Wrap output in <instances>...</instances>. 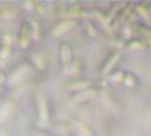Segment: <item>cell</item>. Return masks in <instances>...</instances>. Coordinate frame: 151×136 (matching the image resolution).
Masks as SVG:
<instances>
[{
    "label": "cell",
    "mask_w": 151,
    "mask_h": 136,
    "mask_svg": "<svg viewBox=\"0 0 151 136\" xmlns=\"http://www.w3.org/2000/svg\"><path fill=\"white\" fill-rule=\"evenodd\" d=\"M32 36H33V32H32V26L28 22L23 20L19 26V32H18V45L20 49L25 50L27 48H29L32 42Z\"/></svg>",
    "instance_id": "1"
},
{
    "label": "cell",
    "mask_w": 151,
    "mask_h": 136,
    "mask_svg": "<svg viewBox=\"0 0 151 136\" xmlns=\"http://www.w3.org/2000/svg\"><path fill=\"white\" fill-rule=\"evenodd\" d=\"M32 63L35 66V68L40 71H44L47 68V58L42 52H35L32 55Z\"/></svg>",
    "instance_id": "2"
},
{
    "label": "cell",
    "mask_w": 151,
    "mask_h": 136,
    "mask_svg": "<svg viewBox=\"0 0 151 136\" xmlns=\"http://www.w3.org/2000/svg\"><path fill=\"white\" fill-rule=\"evenodd\" d=\"M36 105H37V112L38 117L41 119V121L46 123L49 119V110H47V104H46V100L44 99L43 95H38L36 99Z\"/></svg>",
    "instance_id": "3"
},
{
    "label": "cell",
    "mask_w": 151,
    "mask_h": 136,
    "mask_svg": "<svg viewBox=\"0 0 151 136\" xmlns=\"http://www.w3.org/2000/svg\"><path fill=\"white\" fill-rule=\"evenodd\" d=\"M71 56H72V51H71L70 44L62 43L60 45V57H61V63H62L63 67H67L70 64Z\"/></svg>",
    "instance_id": "4"
},
{
    "label": "cell",
    "mask_w": 151,
    "mask_h": 136,
    "mask_svg": "<svg viewBox=\"0 0 151 136\" xmlns=\"http://www.w3.org/2000/svg\"><path fill=\"white\" fill-rule=\"evenodd\" d=\"M72 26H73V22H72V20L61 22V23H59V24L53 28L52 34H53L54 36H59V35H61V34L64 33L65 31H68L69 28H71Z\"/></svg>",
    "instance_id": "5"
},
{
    "label": "cell",
    "mask_w": 151,
    "mask_h": 136,
    "mask_svg": "<svg viewBox=\"0 0 151 136\" xmlns=\"http://www.w3.org/2000/svg\"><path fill=\"white\" fill-rule=\"evenodd\" d=\"M12 53V45H10V39L5 40V42L2 43L0 48V58L7 59Z\"/></svg>",
    "instance_id": "6"
},
{
    "label": "cell",
    "mask_w": 151,
    "mask_h": 136,
    "mask_svg": "<svg viewBox=\"0 0 151 136\" xmlns=\"http://www.w3.org/2000/svg\"><path fill=\"white\" fill-rule=\"evenodd\" d=\"M6 81H7V75H6V73L4 71V69H2V67L0 66V84L5 83Z\"/></svg>",
    "instance_id": "7"
},
{
    "label": "cell",
    "mask_w": 151,
    "mask_h": 136,
    "mask_svg": "<svg viewBox=\"0 0 151 136\" xmlns=\"http://www.w3.org/2000/svg\"><path fill=\"white\" fill-rule=\"evenodd\" d=\"M0 136H9V135H8L7 133H4V132H2V133H0Z\"/></svg>",
    "instance_id": "8"
}]
</instances>
